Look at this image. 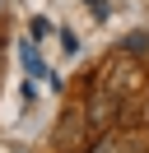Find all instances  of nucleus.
Listing matches in <instances>:
<instances>
[{"label": "nucleus", "instance_id": "1", "mask_svg": "<svg viewBox=\"0 0 149 153\" xmlns=\"http://www.w3.org/2000/svg\"><path fill=\"white\" fill-rule=\"evenodd\" d=\"M117 107H121V97L112 93L107 84H98V88L89 93V107H79V111H84V130H89L93 139H102V130L117 121Z\"/></svg>", "mask_w": 149, "mask_h": 153}, {"label": "nucleus", "instance_id": "2", "mask_svg": "<svg viewBox=\"0 0 149 153\" xmlns=\"http://www.w3.org/2000/svg\"><path fill=\"white\" fill-rule=\"evenodd\" d=\"M84 130V111L79 107H70V111H65V121L56 125V149L61 153H70V144H74V134Z\"/></svg>", "mask_w": 149, "mask_h": 153}, {"label": "nucleus", "instance_id": "3", "mask_svg": "<svg viewBox=\"0 0 149 153\" xmlns=\"http://www.w3.org/2000/svg\"><path fill=\"white\" fill-rule=\"evenodd\" d=\"M93 153H117V144H112V139H98V144H93Z\"/></svg>", "mask_w": 149, "mask_h": 153}]
</instances>
